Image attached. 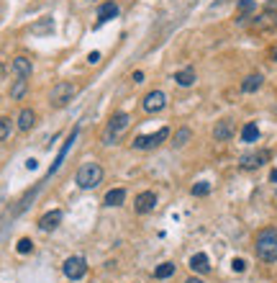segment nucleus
<instances>
[{
  "label": "nucleus",
  "mask_w": 277,
  "mask_h": 283,
  "mask_svg": "<svg viewBox=\"0 0 277 283\" xmlns=\"http://www.w3.org/2000/svg\"><path fill=\"white\" fill-rule=\"evenodd\" d=\"M257 258L262 263H277V229L267 227L257 234Z\"/></svg>",
  "instance_id": "f257e3e1"
},
{
  "label": "nucleus",
  "mask_w": 277,
  "mask_h": 283,
  "mask_svg": "<svg viewBox=\"0 0 277 283\" xmlns=\"http://www.w3.org/2000/svg\"><path fill=\"white\" fill-rule=\"evenodd\" d=\"M131 127V116L129 113H115L110 121H108V127H105V132H103V144L105 147H110V144H115L118 139H121L124 134H126V129Z\"/></svg>",
  "instance_id": "f03ea898"
},
{
  "label": "nucleus",
  "mask_w": 277,
  "mask_h": 283,
  "mask_svg": "<svg viewBox=\"0 0 277 283\" xmlns=\"http://www.w3.org/2000/svg\"><path fill=\"white\" fill-rule=\"evenodd\" d=\"M74 180H77V185H80L83 191H93V188H98L100 180H103V168H100L98 163H85L80 170H77Z\"/></svg>",
  "instance_id": "7ed1b4c3"
},
{
  "label": "nucleus",
  "mask_w": 277,
  "mask_h": 283,
  "mask_svg": "<svg viewBox=\"0 0 277 283\" xmlns=\"http://www.w3.org/2000/svg\"><path fill=\"white\" fill-rule=\"evenodd\" d=\"M167 137H170V129L162 127L160 132H154V134H139L131 147L134 149H154V147H160L162 142H167Z\"/></svg>",
  "instance_id": "20e7f679"
},
{
  "label": "nucleus",
  "mask_w": 277,
  "mask_h": 283,
  "mask_svg": "<svg viewBox=\"0 0 277 283\" xmlns=\"http://www.w3.org/2000/svg\"><path fill=\"white\" fill-rule=\"evenodd\" d=\"M62 270H64V275H67L69 280H80V278H85V273H88V260H85L83 255H72V258L64 260Z\"/></svg>",
  "instance_id": "39448f33"
},
{
  "label": "nucleus",
  "mask_w": 277,
  "mask_h": 283,
  "mask_svg": "<svg viewBox=\"0 0 277 283\" xmlns=\"http://www.w3.org/2000/svg\"><path fill=\"white\" fill-rule=\"evenodd\" d=\"M72 98H74V85L72 83H57L52 88V93H49V103L54 108H64Z\"/></svg>",
  "instance_id": "423d86ee"
},
{
  "label": "nucleus",
  "mask_w": 277,
  "mask_h": 283,
  "mask_svg": "<svg viewBox=\"0 0 277 283\" xmlns=\"http://www.w3.org/2000/svg\"><path fill=\"white\" fill-rule=\"evenodd\" d=\"M269 160V152L267 149H257V152H247V154H242V160H239V165L244 168V170H257V168H262L264 163Z\"/></svg>",
  "instance_id": "0eeeda50"
},
{
  "label": "nucleus",
  "mask_w": 277,
  "mask_h": 283,
  "mask_svg": "<svg viewBox=\"0 0 277 283\" xmlns=\"http://www.w3.org/2000/svg\"><path fill=\"white\" fill-rule=\"evenodd\" d=\"M165 106H167V96H165L162 90H151V93H146L144 101H141V108H144L146 113H156V111H162Z\"/></svg>",
  "instance_id": "6e6552de"
},
{
  "label": "nucleus",
  "mask_w": 277,
  "mask_h": 283,
  "mask_svg": "<svg viewBox=\"0 0 277 283\" xmlns=\"http://www.w3.org/2000/svg\"><path fill=\"white\" fill-rule=\"evenodd\" d=\"M154 206H156V196H154L151 191H144V193L136 196L134 211H136V214H149V211H154Z\"/></svg>",
  "instance_id": "1a4fd4ad"
},
{
  "label": "nucleus",
  "mask_w": 277,
  "mask_h": 283,
  "mask_svg": "<svg viewBox=\"0 0 277 283\" xmlns=\"http://www.w3.org/2000/svg\"><path fill=\"white\" fill-rule=\"evenodd\" d=\"M233 132H236L233 121H231V118H221L218 124L213 127V139H216V142H228V139L233 137Z\"/></svg>",
  "instance_id": "9d476101"
},
{
  "label": "nucleus",
  "mask_w": 277,
  "mask_h": 283,
  "mask_svg": "<svg viewBox=\"0 0 277 283\" xmlns=\"http://www.w3.org/2000/svg\"><path fill=\"white\" fill-rule=\"evenodd\" d=\"M277 26V13L274 11H264L262 16H257L252 21V28L254 31H267V28H274Z\"/></svg>",
  "instance_id": "9b49d317"
},
{
  "label": "nucleus",
  "mask_w": 277,
  "mask_h": 283,
  "mask_svg": "<svg viewBox=\"0 0 277 283\" xmlns=\"http://www.w3.org/2000/svg\"><path fill=\"white\" fill-rule=\"evenodd\" d=\"M59 222H62V211H59V209L47 211L42 219H38V229H42V232H52V229L59 227Z\"/></svg>",
  "instance_id": "f8f14e48"
},
{
  "label": "nucleus",
  "mask_w": 277,
  "mask_h": 283,
  "mask_svg": "<svg viewBox=\"0 0 277 283\" xmlns=\"http://www.w3.org/2000/svg\"><path fill=\"white\" fill-rule=\"evenodd\" d=\"M11 70H13V75H16V77L28 80V75H31L33 65H31V59H26V57H16V59H13V65H11Z\"/></svg>",
  "instance_id": "ddd939ff"
},
{
  "label": "nucleus",
  "mask_w": 277,
  "mask_h": 283,
  "mask_svg": "<svg viewBox=\"0 0 277 283\" xmlns=\"http://www.w3.org/2000/svg\"><path fill=\"white\" fill-rule=\"evenodd\" d=\"M110 18H118V6H115V3H103L100 11H98V23H95V28L103 26V23H108Z\"/></svg>",
  "instance_id": "4468645a"
},
{
  "label": "nucleus",
  "mask_w": 277,
  "mask_h": 283,
  "mask_svg": "<svg viewBox=\"0 0 277 283\" xmlns=\"http://www.w3.org/2000/svg\"><path fill=\"white\" fill-rule=\"evenodd\" d=\"M190 268L195 270V273H208L211 270V260H208V255L206 253H195L192 258H190Z\"/></svg>",
  "instance_id": "2eb2a0df"
},
{
  "label": "nucleus",
  "mask_w": 277,
  "mask_h": 283,
  "mask_svg": "<svg viewBox=\"0 0 277 283\" xmlns=\"http://www.w3.org/2000/svg\"><path fill=\"white\" fill-rule=\"evenodd\" d=\"M262 85H264V77L254 72V75L244 77V83H242V93H257Z\"/></svg>",
  "instance_id": "dca6fc26"
},
{
  "label": "nucleus",
  "mask_w": 277,
  "mask_h": 283,
  "mask_svg": "<svg viewBox=\"0 0 277 283\" xmlns=\"http://www.w3.org/2000/svg\"><path fill=\"white\" fill-rule=\"evenodd\" d=\"M33 124H36L33 108H23V111L18 113V129H21V132H28V129H33Z\"/></svg>",
  "instance_id": "f3484780"
},
{
  "label": "nucleus",
  "mask_w": 277,
  "mask_h": 283,
  "mask_svg": "<svg viewBox=\"0 0 277 283\" xmlns=\"http://www.w3.org/2000/svg\"><path fill=\"white\" fill-rule=\"evenodd\" d=\"M124 201H126V191H124V188H113V191L105 193L103 204H105V206H121Z\"/></svg>",
  "instance_id": "a211bd4d"
},
{
  "label": "nucleus",
  "mask_w": 277,
  "mask_h": 283,
  "mask_svg": "<svg viewBox=\"0 0 277 283\" xmlns=\"http://www.w3.org/2000/svg\"><path fill=\"white\" fill-rule=\"evenodd\" d=\"M175 83H177V85H182V88H190V85L195 83V70H192V67L180 70V72L175 75Z\"/></svg>",
  "instance_id": "6ab92c4d"
},
{
  "label": "nucleus",
  "mask_w": 277,
  "mask_h": 283,
  "mask_svg": "<svg viewBox=\"0 0 277 283\" xmlns=\"http://www.w3.org/2000/svg\"><path fill=\"white\" fill-rule=\"evenodd\" d=\"M74 139H77V129H72V134H69V139L64 142V147H62V152H59V157H57V163L52 165V170H49V173H57V168L62 165V160L67 157V152H69V147H72V142H74Z\"/></svg>",
  "instance_id": "aec40b11"
},
{
  "label": "nucleus",
  "mask_w": 277,
  "mask_h": 283,
  "mask_svg": "<svg viewBox=\"0 0 277 283\" xmlns=\"http://www.w3.org/2000/svg\"><path fill=\"white\" fill-rule=\"evenodd\" d=\"M257 139H259V127H257V124H247V127L242 129V142L252 144V142H257Z\"/></svg>",
  "instance_id": "412c9836"
},
{
  "label": "nucleus",
  "mask_w": 277,
  "mask_h": 283,
  "mask_svg": "<svg viewBox=\"0 0 277 283\" xmlns=\"http://www.w3.org/2000/svg\"><path fill=\"white\" fill-rule=\"evenodd\" d=\"M26 88H28V83H26V80H21V77H16V83L11 85V98H13V101H18V98H23V96H26Z\"/></svg>",
  "instance_id": "4be33fe9"
},
{
  "label": "nucleus",
  "mask_w": 277,
  "mask_h": 283,
  "mask_svg": "<svg viewBox=\"0 0 277 283\" xmlns=\"http://www.w3.org/2000/svg\"><path fill=\"white\" fill-rule=\"evenodd\" d=\"M172 275H175V265L172 263H162V265H156V270H154V278H160V280L172 278Z\"/></svg>",
  "instance_id": "5701e85b"
},
{
  "label": "nucleus",
  "mask_w": 277,
  "mask_h": 283,
  "mask_svg": "<svg viewBox=\"0 0 277 283\" xmlns=\"http://www.w3.org/2000/svg\"><path fill=\"white\" fill-rule=\"evenodd\" d=\"M11 132H13V121H11L8 116H3V118H0V142L8 139V137H11Z\"/></svg>",
  "instance_id": "b1692460"
},
{
  "label": "nucleus",
  "mask_w": 277,
  "mask_h": 283,
  "mask_svg": "<svg viewBox=\"0 0 277 283\" xmlns=\"http://www.w3.org/2000/svg\"><path fill=\"white\" fill-rule=\"evenodd\" d=\"M254 8H257L254 0H239V21H242V18H247Z\"/></svg>",
  "instance_id": "393cba45"
},
{
  "label": "nucleus",
  "mask_w": 277,
  "mask_h": 283,
  "mask_svg": "<svg viewBox=\"0 0 277 283\" xmlns=\"http://www.w3.org/2000/svg\"><path fill=\"white\" fill-rule=\"evenodd\" d=\"M190 137H192V132H190L187 127H182V129L175 134V142H172V144H175V147H182V144H187V139H190Z\"/></svg>",
  "instance_id": "a878e982"
},
{
  "label": "nucleus",
  "mask_w": 277,
  "mask_h": 283,
  "mask_svg": "<svg viewBox=\"0 0 277 283\" xmlns=\"http://www.w3.org/2000/svg\"><path fill=\"white\" fill-rule=\"evenodd\" d=\"M208 193H211V185L206 180H201V183L192 185V196H208Z\"/></svg>",
  "instance_id": "bb28decb"
},
{
  "label": "nucleus",
  "mask_w": 277,
  "mask_h": 283,
  "mask_svg": "<svg viewBox=\"0 0 277 283\" xmlns=\"http://www.w3.org/2000/svg\"><path fill=\"white\" fill-rule=\"evenodd\" d=\"M31 250H33V242H31L28 237H23V239H18V253H21V255H28Z\"/></svg>",
  "instance_id": "cd10ccee"
},
{
  "label": "nucleus",
  "mask_w": 277,
  "mask_h": 283,
  "mask_svg": "<svg viewBox=\"0 0 277 283\" xmlns=\"http://www.w3.org/2000/svg\"><path fill=\"white\" fill-rule=\"evenodd\" d=\"M231 268H233L236 273H244V270H247V263H244L242 258H233V260H231Z\"/></svg>",
  "instance_id": "c85d7f7f"
},
{
  "label": "nucleus",
  "mask_w": 277,
  "mask_h": 283,
  "mask_svg": "<svg viewBox=\"0 0 277 283\" xmlns=\"http://www.w3.org/2000/svg\"><path fill=\"white\" fill-rule=\"evenodd\" d=\"M88 62H90V65H98V62H100V52H90V54H88Z\"/></svg>",
  "instance_id": "c756f323"
},
{
  "label": "nucleus",
  "mask_w": 277,
  "mask_h": 283,
  "mask_svg": "<svg viewBox=\"0 0 277 283\" xmlns=\"http://www.w3.org/2000/svg\"><path fill=\"white\" fill-rule=\"evenodd\" d=\"M131 80H134V83H144V72H134Z\"/></svg>",
  "instance_id": "7c9ffc66"
},
{
  "label": "nucleus",
  "mask_w": 277,
  "mask_h": 283,
  "mask_svg": "<svg viewBox=\"0 0 277 283\" xmlns=\"http://www.w3.org/2000/svg\"><path fill=\"white\" fill-rule=\"evenodd\" d=\"M26 168H28V170H36V168H38V163L31 157V160H26Z\"/></svg>",
  "instance_id": "2f4dec72"
},
{
  "label": "nucleus",
  "mask_w": 277,
  "mask_h": 283,
  "mask_svg": "<svg viewBox=\"0 0 277 283\" xmlns=\"http://www.w3.org/2000/svg\"><path fill=\"white\" fill-rule=\"evenodd\" d=\"M185 283H203L201 278H190V280H185Z\"/></svg>",
  "instance_id": "473e14b6"
},
{
  "label": "nucleus",
  "mask_w": 277,
  "mask_h": 283,
  "mask_svg": "<svg viewBox=\"0 0 277 283\" xmlns=\"http://www.w3.org/2000/svg\"><path fill=\"white\" fill-rule=\"evenodd\" d=\"M269 178H272V180L277 183V170H272V173H269Z\"/></svg>",
  "instance_id": "72a5a7b5"
},
{
  "label": "nucleus",
  "mask_w": 277,
  "mask_h": 283,
  "mask_svg": "<svg viewBox=\"0 0 277 283\" xmlns=\"http://www.w3.org/2000/svg\"><path fill=\"white\" fill-rule=\"evenodd\" d=\"M272 59H274V62H277V49H274V52H272Z\"/></svg>",
  "instance_id": "f704fd0d"
},
{
  "label": "nucleus",
  "mask_w": 277,
  "mask_h": 283,
  "mask_svg": "<svg viewBox=\"0 0 277 283\" xmlns=\"http://www.w3.org/2000/svg\"><path fill=\"white\" fill-rule=\"evenodd\" d=\"M0 75H3V67H0Z\"/></svg>",
  "instance_id": "c9c22d12"
}]
</instances>
